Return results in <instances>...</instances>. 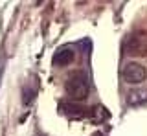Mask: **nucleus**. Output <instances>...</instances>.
Segmentation results:
<instances>
[{
    "label": "nucleus",
    "mask_w": 147,
    "mask_h": 136,
    "mask_svg": "<svg viewBox=\"0 0 147 136\" xmlns=\"http://www.w3.org/2000/svg\"><path fill=\"white\" fill-rule=\"evenodd\" d=\"M74 57H76L74 50L68 48V46H64V48H59L57 52H55L53 63H55L57 66H66V65H70V63L74 61Z\"/></svg>",
    "instance_id": "4"
},
{
    "label": "nucleus",
    "mask_w": 147,
    "mask_h": 136,
    "mask_svg": "<svg viewBox=\"0 0 147 136\" xmlns=\"http://www.w3.org/2000/svg\"><path fill=\"white\" fill-rule=\"evenodd\" d=\"M64 90L72 99L76 101H83L88 98L90 92V83H88V75L85 70H76L68 75V79L64 81Z\"/></svg>",
    "instance_id": "1"
},
{
    "label": "nucleus",
    "mask_w": 147,
    "mask_h": 136,
    "mask_svg": "<svg viewBox=\"0 0 147 136\" xmlns=\"http://www.w3.org/2000/svg\"><path fill=\"white\" fill-rule=\"evenodd\" d=\"M121 75H123V79H125L127 83L138 85V83H142V81H145L147 70L142 65H138V63H127V65L123 66V70H121Z\"/></svg>",
    "instance_id": "3"
},
{
    "label": "nucleus",
    "mask_w": 147,
    "mask_h": 136,
    "mask_svg": "<svg viewBox=\"0 0 147 136\" xmlns=\"http://www.w3.org/2000/svg\"><path fill=\"white\" fill-rule=\"evenodd\" d=\"M33 98H35V90L30 88V87H24V92H22V103H24V105H30V103L33 101Z\"/></svg>",
    "instance_id": "6"
},
{
    "label": "nucleus",
    "mask_w": 147,
    "mask_h": 136,
    "mask_svg": "<svg viewBox=\"0 0 147 136\" xmlns=\"http://www.w3.org/2000/svg\"><path fill=\"white\" fill-rule=\"evenodd\" d=\"M147 99V92H144V90H134L132 94H129L127 101L131 103V105H140L142 101H145Z\"/></svg>",
    "instance_id": "5"
},
{
    "label": "nucleus",
    "mask_w": 147,
    "mask_h": 136,
    "mask_svg": "<svg viewBox=\"0 0 147 136\" xmlns=\"http://www.w3.org/2000/svg\"><path fill=\"white\" fill-rule=\"evenodd\" d=\"M147 50V35L144 31H136V33L129 35L125 40V48L123 52L131 53V55H138V53H144Z\"/></svg>",
    "instance_id": "2"
}]
</instances>
